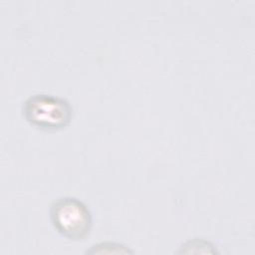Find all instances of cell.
<instances>
[{
  "label": "cell",
  "instance_id": "obj_1",
  "mask_svg": "<svg viewBox=\"0 0 255 255\" xmlns=\"http://www.w3.org/2000/svg\"><path fill=\"white\" fill-rule=\"evenodd\" d=\"M51 220L63 236L72 240L85 238L92 226L88 207L74 197H63L53 202L50 208Z\"/></svg>",
  "mask_w": 255,
  "mask_h": 255
},
{
  "label": "cell",
  "instance_id": "obj_3",
  "mask_svg": "<svg viewBox=\"0 0 255 255\" xmlns=\"http://www.w3.org/2000/svg\"><path fill=\"white\" fill-rule=\"evenodd\" d=\"M213 247L214 246L206 240L193 239L183 243L178 252L179 253H215L216 250H214Z\"/></svg>",
  "mask_w": 255,
  "mask_h": 255
},
{
  "label": "cell",
  "instance_id": "obj_2",
  "mask_svg": "<svg viewBox=\"0 0 255 255\" xmlns=\"http://www.w3.org/2000/svg\"><path fill=\"white\" fill-rule=\"evenodd\" d=\"M27 121L43 129H58L66 127L72 115L67 101L51 95H34L26 100L23 106Z\"/></svg>",
  "mask_w": 255,
  "mask_h": 255
},
{
  "label": "cell",
  "instance_id": "obj_4",
  "mask_svg": "<svg viewBox=\"0 0 255 255\" xmlns=\"http://www.w3.org/2000/svg\"><path fill=\"white\" fill-rule=\"evenodd\" d=\"M128 249L125 246L112 242H104L97 245H94L92 250L87 253H130Z\"/></svg>",
  "mask_w": 255,
  "mask_h": 255
}]
</instances>
